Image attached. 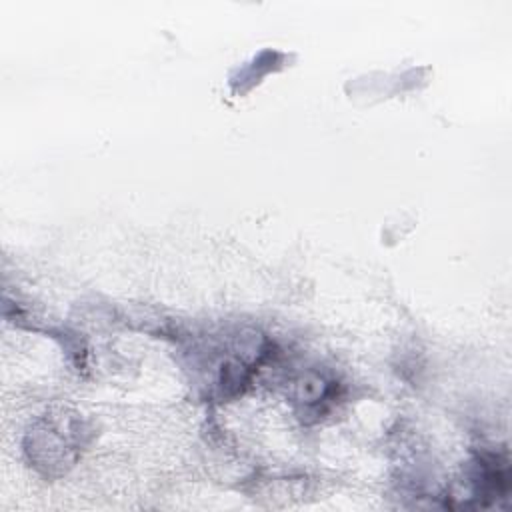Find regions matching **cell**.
<instances>
[{"mask_svg":"<svg viewBox=\"0 0 512 512\" xmlns=\"http://www.w3.org/2000/svg\"><path fill=\"white\" fill-rule=\"evenodd\" d=\"M82 436V426H78L72 416L46 414V418L30 428L24 452L38 472L44 476H60L76 462Z\"/></svg>","mask_w":512,"mask_h":512,"instance_id":"6da1fadb","label":"cell"},{"mask_svg":"<svg viewBox=\"0 0 512 512\" xmlns=\"http://www.w3.org/2000/svg\"><path fill=\"white\" fill-rule=\"evenodd\" d=\"M508 478L506 454L500 456L494 452H484L474 460V470L470 472L472 496L468 498L476 500L478 506H486L508 494Z\"/></svg>","mask_w":512,"mask_h":512,"instance_id":"7a4b0ae2","label":"cell"}]
</instances>
